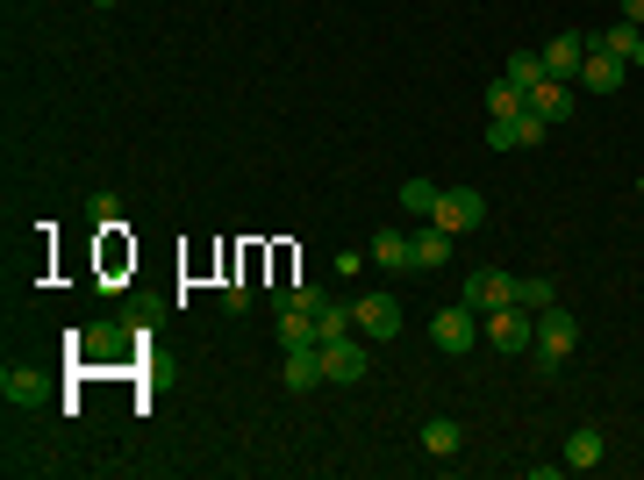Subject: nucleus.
Segmentation results:
<instances>
[{
	"mask_svg": "<svg viewBox=\"0 0 644 480\" xmlns=\"http://www.w3.org/2000/svg\"><path fill=\"white\" fill-rule=\"evenodd\" d=\"M630 65H644V36H637V51H630Z\"/></svg>",
	"mask_w": 644,
	"mask_h": 480,
	"instance_id": "a878e982",
	"label": "nucleus"
},
{
	"mask_svg": "<svg viewBox=\"0 0 644 480\" xmlns=\"http://www.w3.org/2000/svg\"><path fill=\"white\" fill-rule=\"evenodd\" d=\"M86 216H94V223H101V230H122V201H115V194H94V201H86Z\"/></svg>",
	"mask_w": 644,
	"mask_h": 480,
	"instance_id": "b1692460",
	"label": "nucleus"
},
{
	"mask_svg": "<svg viewBox=\"0 0 644 480\" xmlns=\"http://www.w3.org/2000/svg\"><path fill=\"white\" fill-rule=\"evenodd\" d=\"M366 258H373L380 273H408V266H416V237H401V230H380V237L366 244Z\"/></svg>",
	"mask_w": 644,
	"mask_h": 480,
	"instance_id": "9b49d317",
	"label": "nucleus"
},
{
	"mask_svg": "<svg viewBox=\"0 0 644 480\" xmlns=\"http://www.w3.org/2000/svg\"><path fill=\"white\" fill-rule=\"evenodd\" d=\"M523 101H530V115H544V122H566V115H573V86H566V79H537V86L523 94Z\"/></svg>",
	"mask_w": 644,
	"mask_h": 480,
	"instance_id": "ddd939ff",
	"label": "nucleus"
},
{
	"mask_svg": "<svg viewBox=\"0 0 644 480\" xmlns=\"http://www.w3.org/2000/svg\"><path fill=\"white\" fill-rule=\"evenodd\" d=\"M430 223L451 230V237H466V230L487 223V201H480L473 187H444V194H437V216H430Z\"/></svg>",
	"mask_w": 644,
	"mask_h": 480,
	"instance_id": "20e7f679",
	"label": "nucleus"
},
{
	"mask_svg": "<svg viewBox=\"0 0 644 480\" xmlns=\"http://www.w3.org/2000/svg\"><path fill=\"white\" fill-rule=\"evenodd\" d=\"M544 137H552V122L530 115V101L516 108V115H494V122H487V144H494V151H537Z\"/></svg>",
	"mask_w": 644,
	"mask_h": 480,
	"instance_id": "f257e3e1",
	"label": "nucleus"
},
{
	"mask_svg": "<svg viewBox=\"0 0 644 480\" xmlns=\"http://www.w3.org/2000/svg\"><path fill=\"white\" fill-rule=\"evenodd\" d=\"M451 230H437V223H423L416 230V266H430V273H437V266H451Z\"/></svg>",
	"mask_w": 644,
	"mask_h": 480,
	"instance_id": "2eb2a0df",
	"label": "nucleus"
},
{
	"mask_svg": "<svg viewBox=\"0 0 644 480\" xmlns=\"http://www.w3.org/2000/svg\"><path fill=\"white\" fill-rule=\"evenodd\" d=\"M280 380H287L294 395H308V387H322V344H301V352H287V366H280Z\"/></svg>",
	"mask_w": 644,
	"mask_h": 480,
	"instance_id": "f8f14e48",
	"label": "nucleus"
},
{
	"mask_svg": "<svg viewBox=\"0 0 644 480\" xmlns=\"http://www.w3.org/2000/svg\"><path fill=\"white\" fill-rule=\"evenodd\" d=\"M480 337H487V330H480V309H466V301L430 316V344H437V352H473Z\"/></svg>",
	"mask_w": 644,
	"mask_h": 480,
	"instance_id": "7ed1b4c3",
	"label": "nucleus"
},
{
	"mask_svg": "<svg viewBox=\"0 0 644 480\" xmlns=\"http://www.w3.org/2000/svg\"><path fill=\"white\" fill-rule=\"evenodd\" d=\"M437 180H423V172H416V180H401V208L408 216H437Z\"/></svg>",
	"mask_w": 644,
	"mask_h": 480,
	"instance_id": "aec40b11",
	"label": "nucleus"
},
{
	"mask_svg": "<svg viewBox=\"0 0 644 480\" xmlns=\"http://www.w3.org/2000/svg\"><path fill=\"white\" fill-rule=\"evenodd\" d=\"M86 8H115V0H86Z\"/></svg>",
	"mask_w": 644,
	"mask_h": 480,
	"instance_id": "bb28decb",
	"label": "nucleus"
},
{
	"mask_svg": "<svg viewBox=\"0 0 644 480\" xmlns=\"http://www.w3.org/2000/svg\"><path fill=\"white\" fill-rule=\"evenodd\" d=\"M559 466H573V473H594V466H602V430H573Z\"/></svg>",
	"mask_w": 644,
	"mask_h": 480,
	"instance_id": "dca6fc26",
	"label": "nucleus"
},
{
	"mask_svg": "<svg viewBox=\"0 0 644 480\" xmlns=\"http://www.w3.org/2000/svg\"><path fill=\"white\" fill-rule=\"evenodd\" d=\"M366 366H373V359H366L358 330H351V337H337V344H322V373H330V380H344V387H351V380H366Z\"/></svg>",
	"mask_w": 644,
	"mask_h": 480,
	"instance_id": "1a4fd4ad",
	"label": "nucleus"
},
{
	"mask_svg": "<svg viewBox=\"0 0 644 480\" xmlns=\"http://www.w3.org/2000/svg\"><path fill=\"white\" fill-rule=\"evenodd\" d=\"M480 330H487L494 352H530V344H537V316L516 309V301H509V309H487V316H480Z\"/></svg>",
	"mask_w": 644,
	"mask_h": 480,
	"instance_id": "f03ea898",
	"label": "nucleus"
},
{
	"mask_svg": "<svg viewBox=\"0 0 644 480\" xmlns=\"http://www.w3.org/2000/svg\"><path fill=\"white\" fill-rule=\"evenodd\" d=\"M516 108H523V86L494 79V86H487V115H516Z\"/></svg>",
	"mask_w": 644,
	"mask_h": 480,
	"instance_id": "5701e85b",
	"label": "nucleus"
},
{
	"mask_svg": "<svg viewBox=\"0 0 644 480\" xmlns=\"http://www.w3.org/2000/svg\"><path fill=\"white\" fill-rule=\"evenodd\" d=\"M315 330H322V344H337V337H351V301H337V294H330V301H322L315 309Z\"/></svg>",
	"mask_w": 644,
	"mask_h": 480,
	"instance_id": "6ab92c4d",
	"label": "nucleus"
},
{
	"mask_svg": "<svg viewBox=\"0 0 644 480\" xmlns=\"http://www.w3.org/2000/svg\"><path fill=\"white\" fill-rule=\"evenodd\" d=\"M0 395L29 409V402H44V373H29V366H8V373H0Z\"/></svg>",
	"mask_w": 644,
	"mask_h": 480,
	"instance_id": "f3484780",
	"label": "nucleus"
},
{
	"mask_svg": "<svg viewBox=\"0 0 644 480\" xmlns=\"http://www.w3.org/2000/svg\"><path fill=\"white\" fill-rule=\"evenodd\" d=\"M280 344H287V352H301V344H322L315 316H308V309H280Z\"/></svg>",
	"mask_w": 644,
	"mask_h": 480,
	"instance_id": "a211bd4d",
	"label": "nucleus"
},
{
	"mask_svg": "<svg viewBox=\"0 0 644 480\" xmlns=\"http://www.w3.org/2000/svg\"><path fill=\"white\" fill-rule=\"evenodd\" d=\"M552 301H559V287H552V280H516V309H552Z\"/></svg>",
	"mask_w": 644,
	"mask_h": 480,
	"instance_id": "4be33fe9",
	"label": "nucleus"
},
{
	"mask_svg": "<svg viewBox=\"0 0 644 480\" xmlns=\"http://www.w3.org/2000/svg\"><path fill=\"white\" fill-rule=\"evenodd\" d=\"M623 72H630V58H616V51H587V65H580V79H573V86H587V94H616V86H623Z\"/></svg>",
	"mask_w": 644,
	"mask_h": 480,
	"instance_id": "9d476101",
	"label": "nucleus"
},
{
	"mask_svg": "<svg viewBox=\"0 0 644 480\" xmlns=\"http://www.w3.org/2000/svg\"><path fill=\"white\" fill-rule=\"evenodd\" d=\"M573 344H580V323L559 309V301H552V309H537V359H566Z\"/></svg>",
	"mask_w": 644,
	"mask_h": 480,
	"instance_id": "0eeeda50",
	"label": "nucleus"
},
{
	"mask_svg": "<svg viewBox=\"0 0 644 480\" xmlns=\"http://www.w3.org/2000/svg\"><path fill=\"white\" fill-rule=\"evenodd\" d=\"M423 452L430 459H458V452H466V430H458L451 416H430L423 423Z\"/></svg>",
	"mask_w": 644,
	"mask_h": 480,
	"instance_id": "4468645a",
	"label": "nucleus"
},
{
	"mask_svg": "<svg viewBox=\"0 0 644 480\" xmlns=\"http://www.w3.org/2000/svg\"><path fill=\"white\" fill-rule=\"evenodd\" d=\"M458 301H466V309H480V316H487V309H509V301H516V280L501 273V266H473Z\"/></svg>",
	"mask_w": 644,
	"mask_h": 480,
	"instance_id": "39448f33",
	"label": "nucleus"
},
{
	"mask_svg": "<svg viewBox=\"0 0 644 480\" xmlns=\"http://www.w3.org/2000/svg\"><path fill=\"white\" fill-rule=\"evenodd\" d=\"M580 65H587V36H580V29H566V36L544 44V79H566V86H573Z\"/></svg>",
	"mask_w": 644,
	"mask_h": 480,
	"instance_id": "6e6552de",
	"label": "nucleus"
},
{
	"mask_svg": "<svg viewBox=\"0 0 644 480\" xmlns=\"http://www.w3.org/2000/svg\"><path fill=\"white\" fill-rule=\"evenodd\" d=\"M623 22H637V29H644V0H623Z\"/></svg>",
	"mask_w": 644,
	"mask_h": 480,
	"instance_id": "393cba45",
	"label": "nucleus"
},
{
	"mask_svg": "<svg viewBox=\"0 0 644 480\" xmlns=\"http://www.w3.org/2000/svg\"><path fill=\"white\" fill-rule=\"evenodd\" d=\"M351 323H358V337H394V330H401V301H394V294H358Z\"/></svg>",
	"mask_w": 644,
	"mask_h": 480,
	"instance_id": "423d86ee",
	"label": "nucleus"
},
{
	"mask_svg": "<svg viewBox=\"0 0 644 480\" xmlns=\"http://www.w3.org/2000/svg\"><path fill=\"white\" fill-rule=\"evenodd\" d=\"M501 79H509V86H523V94H530V86L544 79V51H516L509 65H501Z\"/></svg>",
	"mask_w": 644,
	"mask_h": 480,
	"instance_id": "412c9836",
	"label": "nucleus"
}]
</instances>
